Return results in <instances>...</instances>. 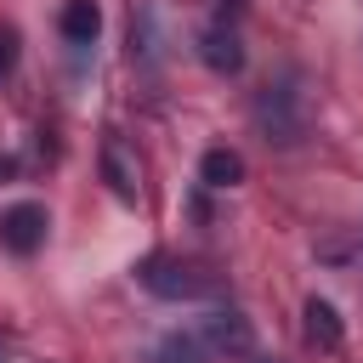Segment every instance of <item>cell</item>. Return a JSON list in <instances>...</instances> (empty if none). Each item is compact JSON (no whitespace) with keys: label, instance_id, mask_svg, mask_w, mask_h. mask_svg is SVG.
I'll use <instances>...</instances> for the list:
<instances>
[{"label":"cell","instance_id":"cell-1","mask_svg":"<svg viewBox=\"0 0 363 363\" xmlns=\"http://www.w3.org/2000/svg\"><path fill=\"white\" fill-rule=\"evenodd\" d=\"M255 130L278 147H295L306 136V91H301V74L284 68L278 79H267L255 91Z\"/></svg>","mask_w":363,"mask_h":363},{"label":"cell","instance_id":"cell-4","mask_svg":"<svg viewBox=\"0 0 363 363\" xmlns=\"http://www.w3.org/2000/svg\"><path fill=\"white\" fill-rule=\"evenodd\" d=\"M45 227H51L45 204H11V210L0 216V244H6L11 255H34V250L45 244Z\"/></svg>","mask_w":363,"mask_h":363},{"label":"cell","instance_id":"cell-3","mask_svg":"<svg viewBox=\"0 0 363 363\" xmlns=\"http://www.w3.org/2000/svg\"><path fill=\"white\" fill-rule=\"evenodd\" d=\"M199 340L210 346V357H250L255 352V329L244 312H210L199 323Z\"/></svg>","mask_w":363,"mask_h":363},{"label":"cell","instance_id":"cell-7","mask_svg":"<svg viewBox=\"0 0 363 363\" xmlns=\"http://www.w3.org/2000/svg\"><path fill=\"white\" fill-rule=\"evenodd\" d=\"M301 318H306V340H312L318 352H335V346L346 340V323H340V312H335L329 301H318V295H312Z\"/></svg>","mask_w":363,"mask_h":363},{"label":"cell","instance_id":"cell-13","mask_svg":"<svg viewBox=\"0 0 363 363\" xmlns=\"http://www.w3.org/2000/svg\"><path fill=\"white\" fill-rule=\"evenodd\" d=\"M261 363H272V357H261Z\"/></svg>","mask_w":363,"mask_h":363},{"label":"cell","instance_id":"cell-14","mask_svg":"<svg viewBox=\"0 0 363 363\" xmlns=\"http://www.w3.org/2000/svg\"><path fill=\"white\" fill-rule=\"evenodd\" d=\"M0 363H6V352H0Z\"/></svg>","mask_w":363,"mask_h":363},{"label":"cell","instance_id":"cell-8","mask_svg":"<svg viewBox=\"0 0 363 363\" xmlns=\"http://www.w3.org/2000/svg\"><path fill=\"white\" fill-rule=\"evenodd\" d=\"M57 28H62V40L91 45V40H96V28H102V6H96V0H68V6L57 11Z\"/></svg>","mask_w":363,"mask_h":363},{"label":"cell","instance_id":"cell-5","mask_svg":"<svg viewBox=\"0 0 363 363\" xmlns=\"http://www.w3.org/2000/svg\"><path fill=\"white\" fill-rule=\"evenodd\" d=\"M102 182H108L125 204H136V193H142V164H136V153L125 147V136H108V142H102Z\"/></svg>","mask_w":363,"mask_h":363},{"label":"cell","instance_id":"cell-11","mask_svg":"<svg viewBox=\"0 0 363 363\" xmlns=\"http://www.w3.org/2000/svg\"><path fill=\"white\" fill-rule=\"evenodd\" d=\"M17 68V28H0V79Z\"/></svg>","mask_w":363,"mask_h":363},{"label":"cell","instance_id":"cell-6","mask_svg":"<svg viewBox=\"0 0 363 363\" xmlns=\"http://www.w3.org/2000/svg\"><path fill=\"white\" fill-rule=\"evenodd\" d=\"M199 57H204V68H216V74H238V68H244V40H238V28H233V23H210V28L199 34Z\"/></svg>","mask_w":363,"mask_h":363},{"label":"cell","instance_id":"cell-10","mask_svg":"<svg viewBox=\"0 0 363 363\" xmlns=\"http://www.w3.org/2000/svg\"><path fill=\"white\" fill-rule=\"evenodd\" d=\"M153 363H216V357H210V346L199 340V329H182V335H164V340H159Z\"/></svg>","mask_w":363,"mask_h":363},{"label":"cell","instance_id":"cell-2","mask_svg":"<svg viewBox=\"0 0 363 363\" xmlns=\"http://www.w3.org/2000/svg\"><path fill=\"white\" fill-rule=\"evenodd\" d=\"M136 284L147 295H159V301H204V295H216V278L199 272L193 261H176V255H147L136 267Z\"/></svg>","mask_w":363,"mask_h":363},{"label":"cell","instance_id":"cell-9","mask_svg":"<svg viewBox=\"0 0 363 363\" xmlns=\"http://www.w3.org/2000/svg\"><path fill=\"white\" fill-rule=\"evenodd\" d=\"M199 182H204V187H238V182H244V159H238L233 147H210V153L199 159Z\"/></svg>","mask_w":363,"mask_h":363},{"label":"cell","instance_id":"cell-12","mask_svg":"<svg viewBox=\"0 0 363 363\" xmlns=\"http://www.w3.org/2000/svg\"><path fill=\"white\" fill-rule=\"evenodd\" d=\"M11 170H17V159H0V176H11Z\"/></svg>","mask_w":363,"mask_h":363}]
</instances>
